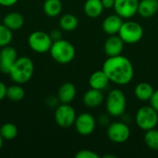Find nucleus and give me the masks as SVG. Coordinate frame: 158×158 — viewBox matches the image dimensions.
I'll return each mask as SVG.
<instances>
[{
  "label": "nucleus",
  "mask_w": 158,
  "mask_h": 158,
  "mask_svg": "<svg viewBox=\"0 0 158 158\" xmlns=\"http://www.w3.org/2000/svg\"><path fill=\"white\" fill-rule=\"evenodd\" d=\"M102 69L110 81L118 85L130 83L134 76V69L131 61L122 55L107 57L103 64Z\"/></svg>",
  "instance_id": "f257e3e1"
},
{
  "label": "nucleus",
  "mask_w": 158,
  "mask_h": 158,
  "mask_svg": "<svg viewBox=\"0 0 158 158\" xmlns=\"http://www.w3.org/2000/svg\"><path fill=\"white\" fill-rule=\"evenodd\" d=\"M34 72V64L28 56L18 57L8 75L12 81L17 84H24L28 82Z\"/></svg>",
  "instance_id": "f03ea898"
},
{
  "label": "nucleus",
  "mask_w": 158,
  "mask_h": 158,
  "mask_svg": "<svg viewBox=\"0 0 158 158\" xmlns=\"http://www.w3.org/2000/svg\"><path fill=\"white\" fill-rule=\"evenodd\" d=\"M49 53L56 62L65 65L70 63L74 59L76 50L71 43L64 39H59L53 42Z\"/></svg>",
  "instance_id": "7ed1b4c3"
},
{
  "label": "nucleus",
  "mask_w": 158,
  "mask_h": 158,
  "mask_svg": "<svg viewBox=\"0 0 158 158\" xmlns=\"http://www.w3.org/2000/svg\"><path fill=\"white\" fill-rule=\"evenodd\" d=\"M126 96L121 90L113 89L108 93L106 101V107L110 116L115 118L122 116L126 110Z\"/></svg>",
  "instance_id": "20e7f679"
},
{
  "label": "nucleus",
  "mask_w": 158,
  "mask_h": 158,
  "mask_svg": "<svg viewBox=\"0 0 158 158\" xmlns=\"http://www.w3.org/2000/svg\"><path fill=\"white\" fill-rule=\"evenodd\" d=\"M135 120L142 131H146L155 129L158 125V112L152 106H142L136 113Z\"/></svg>",
  "instance_id": "39448f33"
},
{
  "label": "nucleus",
  "mask_w": 158,
  "mask_h": 158,
  "mask_svg": "<svg viewBox=\"0 0 158 158\" xmlns=\"http://www.w3.org/2000/svg\"><path fill=\"white\" fill-rule=\"evenodd\" d=\"M118 34L125 44H133L139 43L143 37V29L140 23L129 20L123 22Z\"/></svg>",
  "instance_id": "423d86ee"
},
{
  "label": "nucleus",
  "mask_w": 158,
  "mask_h": 158,
  "mask_svg": "<svg viewBox=\"0 0 158 158\" xmlns=\"http://www.w3.org/2000/svg\"><path fill=\"white\" fill-rule=\"evenodd\" d=\"M53 42L50 34L43 31H32L28 37V44L30 48L39 54L49 52Z\"/></svg>",
  "instance_id": "0eeeda50"
},
{
  "label": "nucleus",
  "mask_w": 158,
  "mask_h": 158,
  "mask_svg": "<svg viewBox=\"0 0 158 158\" xmlns=\"http://www.w3.org/2000/svg\"><path fill=\"white\" fill-rule=\"evenodd\" d=\"M77 115L69 104H60L55 110V121L61 128H69L74 125Z\"/></svg>",
  "instance_id": "6e6552de"
},
{
  "label": "nucleus",
  "mask_w": 158,
  "mask_h": 158,
  "mask_svg": "<svg viewBox=\"0 0 158 158\" xmlns=\"http://www.w3.org/2000/svg\"><path fill=\"white\" fill-rule=\"evenodd\" d=\"M106 134L111 142L122 143L129 140L131 136V130L124 122H113L107 127Z\"/></svg>",
  "instance_id": "1a4fd4ad"
},
{
  "label": "nucleus",
  "mask_w": 158,
  "mask_h": 158,
  "mask_svg": "<svg viewBox=\"0 0 158 158\" xmlns=\"http://www.w3.org/2000/svg\"><path fill=\"white\" fill-rule=\"evenodd\" d=\"M74 126L76 131L79 134L82 136H87L94 131L96 121L95 118L90 113H81L77 116L76 120L74 122Z\"/></svg>",
  "instance_id": "9d476101"
},
{
  "label": "nucleus",
  "mask_w": 158,
  "mask_h": 158,
  "mask_svg": "<svg viewBox=\"0 0 158 158\" xmlns=\"http://www.w3.org/2000/svg\"><path fill=\"white\" fill-rule=\"evenodd\" d=\"M139 0H115L114 9L122 19H131L138 13Z\"/></svg>",
  "instance_id": "9b49d317"
},
{
  "label": "nucleus",
  "mask_w": 158,
  "mask_h": 158,
  "mask_svg": "<svg viewBox=\"0 0 158 158\" xmlns=\"http://www.w3.org/2000/svg\"><path fill=\"white\" fill-rule=\"evenodd\" d=\"M18 59L16 49L10 45H6L0 50V71L8 74L14 63Z\"/></svg>",
  "instance_id": "f8f14e48"
},
{
  "label": "nucleus",
  "mask_w": 158,
  "mask_h": 158,
  "mask_svg": "<svg viewBox=\"0 0 158 158\" xmlns=\"http://www.w3.org/2000/svg\"><path fill=\"white\" fill-rule=\"evenodd\" d=\"M124 42L118 36V34L109 35L104 44V50L106 55L109 56H116L122 54L124 50Z\"/></svg>",
  "instance_id": "ddd939ff"
},
{
  "label": "nucleus",
  "mask_w": 158,
  "mask_h": 158,
  "mask_svg": "<svg viewBox=\"0 0 158 158\" xmlns=\"http://www.w3.org/2000/svg\"><path fill=\"white\" fill-rule=\"evenodd\" d=\"M123 19L119 17L118 14H112L107 16L102 23L103 31L108 34V35H114L118 34L122 24H123Z\"/></svg>",
  "instance_id": "4468645a"
},
{
  "label": "nucleus",
  "mask_w": 158,
  "mask_h": 158,
  "mask_svg": "<svg viewBox=\"0 0 158 158\" xmlns=\"http://www.w3.org/2000/svg\"><path fill=\"white\" fill-rule=\"evenodd\" d=\"M83 104L89 108H96L104 101V94L102 91L90 88L82 97Z\"/></svg>",
  "instance_id": "2eb2a0df"
},
{
  "label": "nucleus",
  "mask_w": 158,
  "mask_h": 158,
  "mask_svg": "<svg viewBox=\"0 0 158 158\" xmlns=\"http://www.w3.org/2000/svg\"><path fill=\"white\" fill-rule=\"evenodd\" d=\"M77 94L76 87L71 82L63 83L57 91V98L62 104H70Z\"/></svg>",
  "instance_id": "dca6fc26"
},
{
  "label": "nucleus",
  "mask_w": 158,
  "mask_h": 158,
  "mask_svg": "<svg viewBox=\"0 0 158 158\" xmlns=\"http://www.w3.org/2000/svg\"><path fill=\"white\" fill-rule=\"evenodd\" d=\"M110 82V80L105 73L103 69L94 71L89 78V86L90 88L103 91L106 89Z\"/></svg>",
  "instance_id": "f3484780"
},
{
  "label": "nucleus",
  "mask_w": 158,
  "mask_h": 158,
  "mask_svg": "<svg viewBox=\"0 0 158 158\" xmlns=\"http://www.w3.org/2000/svg\"><path fill=\"white\" fill-rule=\"evenodd\" d=\"M158 11V0H141L139 1L138 13L143 18L148 19L156 14Z\"/></svg>",
  "instance_id": "a211bd4d"
},
{
  "label": "nucleus",
  "mask_w": 158,
  "mask_h": 158,
  "mask_svg": "<svg viewBox=\"0 0 158 158\" xmlns=\"http://www.w3.org/2000/svg\"><path fill=\"white\" fill-rule=\"evenodd\" d=\"M105 7L103 6L102 0H86L83 6V10L86 16L92 19H96L100 17L104 11Z\"/></svg>",
  "instance_id": "6ab92c4d"
},
{
  "label": "nucleus",
  "mask_w": 158,
  "mask_h": 158,
  "mask_svg": "<svg viewBox=\"0 0 158 158\" xmlns=\"http://www.w3.org/2000/svg\"><path fill=\"white\" fill-rule=\"evenodd\" d=\"M3 24L11 31H17L24 25V18L19 12H9L4 17Z\"/></svg>",
  "instance_id": "aec40b11"
},
{
  "label": "nucleus",
  "mask_w": 158,
  "mask_h": 158,
  "mask_svg": "<svg viewBox=\"0 0 158 158\" xmlns=\"http://www.w3.org/2000/svg\"><path fill=\"white\" fill-rule=\"evenodd\" d=\"M154 92H155L154 87L150 83L145 82V81L138 83L135 86V88H134V94H135V96L140 101H143V102L150 101Z\"/></svg>",
  "instance_id": "412c9836"
},
{
  "label": "nucleus",
  "mask_w": 158,
  "mask_h": 158,
  "mask_svg": "<svg viewBox=\"0 0 158 158\" xmlns=\"http://www.w3.org/2000/svg\"><path fill=\"white\" fill-rule=\"evenodd\" d=\"M44 12L50 18H55L60 15L62 11L61 0H45L43 5Z\"/></svg>",
  "instance_id": "4be33fe9"
},
{
  "label": "nucleus",
  "mask_w": 158,
  "mask_h": 158,
  "mask_svg": "<svg viewBox=\"0 0 158 158\" xmlns=\"http://www.w3.org/2000/svg\"><path fill=\"white\" fill-rule=\"evenodd\" d=\"M79 25L78 18L73 14H65L59 19V27L65 31H74Z\"/></svg>",
  "instance_id": "5701e85b"
},
{
  "label": "nucleus",
  "mask_w": 158,
  "mask_h": 158,
  "mask_svg": "<svg viewBox=\"0 0 158 158\" xmlns=\"http://www.w3.org/2000/svg\"><path fill=\"white\" fill-rule=\"evenodd\" d=\"M25 96V91L19 84H14L7 87L6 90V97L8 100L12 102L21 101Z\"/></svg>",
  "instance_id": "b1692460"
},
{
  "label": "nucleus",
  "mask_w": 158,
  "mask_h": 158,
  "mask_svg": "<svg viewBox=\"0 0 158 158\" xmlns=\"http://www.w3.org/2000/svg\"><path fill=\"white\" fill-rule=\"evenodd\" d=\"M0 134L4 140L11 141L18 135V128L13 123H5L0 127Z\"/></svg>",
  "instance_id": "393cba45"
},
{
  "label": "nucleus",
  "mask_w": 158,
  "mask_h": 158,
  "mask_svg": "<svg viewBox=\"0 0 158 158\" xmlns=\"http://www.w3.org/2000/svg\"><path fill=\"white\" fill-rule=\"evenodd\" d=\"M144 142L150 149L158 151V130L155 128L146 131L144 134Z\"/></svg>",
  "instance_id": "a878e982"
},
{
  "label": "nucleus",
  "mask_w": 158,
  "mask_h": 158,
  "mask_svg": "<svg viewBox=\"0 0 158 158\" xmlns=\"http://www.w3.org/2000/svg\"><path fill=\"white\" fill-rule=\"evenodd\" d=\"M13 39V32L3 23L0 24V47L9 45Z\"/></svg>",
  "instance_id": "bb28decb"
},
{
  "label": "nucleus",
  "mask_w": 158,
  "mask_h": 158,
  "mask_svg": "<svg viewBox=\"0 0 158 158\" xmlns=\"http://www.w3.org/2000/svg\"><path fill=\"white\" fill-rule=\"evenodd\" d=\"M76 158H99V155L91 150H81L76 155Z\"/></svg>",
  "instance_id": "cd10ccee"
},
{
  "label": "nucleus",
  "mask_w": 158,
  "mask_h": 158,
  "mask_svg": "<svg viewBox=\"0 0 158 158\" xmlns=\"http://www.w3.org/2000/svg\"><path fill=\"white\" fill-rule=\"evenodd\" d=\"M150 104L158 112V89L155 90V92H154V94L150 99Z\"/></svg>",
  "instance_id": "c85d7f7f"
},
{
  "label": "nucleus",
  "mask_w": 158,
  "mask_h": 158,
  "mask_svg": "<svg viewBox=\"0 0 158 158\" xmlns=\"http://www.w3.org/2000/svg\"><path fill=\"white\" fill-rule=\"evenodd\" d=\"M58 102H59V100H58L57 96L56 97H55V96H49L46 99V104L50 107H56L58 106Z\"/></svg>",
  "instance_id": "c756f323"
},
{
  "label": "nucleus",
  "mask_w": 158,
  "mask_h": 158,
  "mask_svg": "<svg viewBox=\"0 0 158 158\" xmlns=\"http://www.w3.org/2000/svg\"><path fill=\"white\" fill-rule=\"evenodd\" d=\"M49 34H50V36H51V38H52L53 41H57L59 39H62V32L58 29L53 30Z\"/></svg>",
  "instance_id": "7c9ffc66"
},
{
  "label": "nucleus",
  "mask_w": 158,
  "mask_h": 158,
  "mask_svg": "<svg viewBox=\"0 0 158 158\" xmlns=\"http://www.w3.org/2000/svg\"><path fill=\"white\" fill-rule=\"evenodd\" d=\"M6 90L7 87L6 86V84L0 81V101H2L6 97Z\"/></svg>",
  "instance_id": "2f4dec72"
},
{
  "label": "nucleus",
  "mask_w": 158,
  "mask_h": 158,
  "mask_svg": "<svg viewBox=\"0 0 158 158\" xmlns=\"http://www.w3.org/2000/svg\"><path fill=\"white\" fill-rule=\"evenodd\" d=\"M19 0H0V6L5 7H10L15 6Z\"/></svg>",
  "instance_id": "473e14b6"
},
{
  "label": "nucleus",
  "mask_w": 158,
  "mask_h": 158,
  "mask_svg": "<svg viewBox=\"0 0 158 158\" xmlns=\"http://www.w3.org/2000/svg\"><path fill=\"white\" fill-rule=\"evenodd\" d=\"M102 3L105 8H113L115 0H102Z\"/></svg>",
  "instance_id": "72a5a7b5"
},
{
  "label": "nucleus",
  "mask_w": 158,
  "mask_h": 158,
  "mask_svg": "<svg viewBox=\"0 0 158 158\" xmlns=\"http://www.w3.org/2000/svg\"><path fill=\"white\" fill-rule=\"evenodd\" d=\"M3 142H4V139L2 138L1 134H0V150L2 149V146H3Z\"/></svg>",
  "instance_id": "f704fd0d"
}]
</instances>
